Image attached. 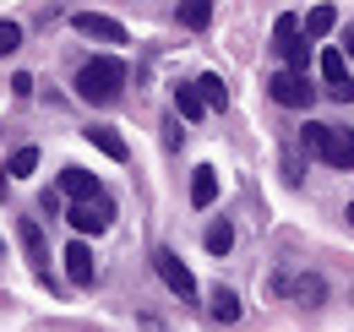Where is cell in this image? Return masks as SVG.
<instances>
[{"label":"cell","instance_id":"cell-14","mask_svg":"<svg viewBox=\"0 0 354 332\" xmlns=\"http://www.w3.org/2000/svg\"><path fill=\"white\" fill-rule=\"evenodd\" d=\"M60 261H66V278H71V284H93V250L82 246V240H71Z\"/></svg>","mask_w":354,"mask_h":332},{"label":"cell","instance_id":"cell-13","mask_svg":"<svg viewBox=\"0 0 354 332\" xmlns=\"http://www.w3.org/2000/svg\"><path fill=\"white\" fill-rule=\"evenodd\" d=\"M60 191H66L77 208H82V202H93V196H104V191H98V180H93L88 169H66V174H60Z\"/></svg>","mask_w":354,"mask_h":332},{"label":"cell","instance_id":"cell-18","mask_svg":"<svg viewBox=\"0 0 354 332\" xmlns=\"http://www.w3.org/2000/svg\"><path fill=\"white\" fill-rule=\"evenodd\" d=\"M202 109H207V104L196 98V87H175V115L180 120H202Z\"/></svg>","mask_w":354,"mask_h":332},{"label":"cell","instance_id":"cell-16","mask_svg":"<svg viewBox=\"0 0 354 332\" xmlns=\"http://www.w3.org/2000/svg\"><path fill=\"white\" fill-rule=\"evenodd\" d=\"M196 98H202L207 109H223V104H229V87H223V77H213V71H207V77H196Z\"/></svg>","mask_w":354,"mask_h":332},{"label":"cell","instance_id":"cell-4","mask_svg":"<svg viewBox=\"0 0 354 332\" xmlns=\"http://www.w3.org/2000/svg\"><path fill=\"white\" fill-rule=\"evenodd\" d=\"M267 93H272L283 109H310V98H316L310 77H300V71H272V77H267Z\"/></svg>","mask_w":354,"mask_h":332},{"label":"cell","instance_id":"cell-20","mask_svg":"<svg viewBox=\"0 0 354 332\" xmlns=\"http://www.w3.org/2000/svg\"><path fill=\"white\" fill-rule=\"evenodd\" d=\"M229 246H234V229H229V223H213V229H207V250H213V256H229Z\"/></svg>","mask_w":354,"mask_h":332},{"label":"cell","instance_id":"cell-7","mask_svg":"<svg viewBox=\"0 0 354 332\" xmlns=\"http://www.w3.org/2000/svg\"><path fill=\"white\" fill-rule=\"evenodd\" d=\"M153 267H158V278H164L180 299H191V294H196V278H191V267L180 261L175 250H153Z\"/></svg>","mask_w":354,"mask_h":332},{"label":"cell","instance_id":"cell-5","mask_svg":"<svg viewBox=\"0 0 354 332\" xmlns=\"http://www.w3.org/2000/svg\"><path fill=\"white\" fill-rule=\"evenodd\" d=\"M322 87H327V98H338V104L354 98V77H349L344 49H322Z\"/></svg>","mask_w":354,"mask_h":332},{"label":"cell","instance_id":"cell-11","mask_svg":"<svg viewBox=\"0 0 354 332\" xmlns=\"http://www.w3.org/2000/svg\"><path fill=\"white\" fill-rule=\"evenodd\" d=\"M213 202H218V169H191V208H213Z\"/></svg>","mask_w":354,"mask_h":332},{"label":"cell","instance_id":"cell-17","mask_svg":"<svg viewBox=\"0 0 354 332\" xmlns=\"http://www.w3.org/2000/svg\"><path fill=\"white\" fill-rule=\"evenodd\" d=\"M333 22H338V11H333V6H316L310 17H300V28H306L310 39H322V33H333Z\"/></svg>","mask_w":354,"mask_h":332},{"label":"cell","instance_id":"cell-19","mask_svg":"<svg viewBox=\"0 0 354 332\" xmlns=\"http://www.w3.org/2000/svg\"><path fill=\"white\" fill-rule=\"evenodd\" d=\"M33 169H39V147H17V153H11V164H6V174H17V180H22V174H33Z\"/></svg>","mask_w":354,"mask_h":332},{"label":"cell","instance_id":"cell-9","mask_svg":"<svg viewBox=\"0 0 354 332\" xmlns=\"http://www.w3.org/2000/svg\"><path fill=\"white\" fill-rule=\"evenodd\" d=\"M17 240H22V250H28L33 273L49 284V246H44V229H39V218H22V223H17Z\"/></svg>","mask_w":354,"mask_h":332},{"label":"cell","instance_id":"cell-8","mask_svg":"<svg viewBox=\"0 0 354 332\" xmlns=\"http://www.w3.org/2000/svg\"><path fill=\"white\" fill-rule=\"evenodd\" d=\"M71 28H77L82 39H98V44H126V28H120L115 17H98V11H77Z\"/></svg>","mask_w":354,"mask_h":332},{"label":"cell","instance_id":"cell-22","mask_svg":"<svg viewBox=\"0 0 354 332\" xmlns=\"http://www.w3.org/2000/svg\"><path fill=\"white\" fill-rule=\"evenodd\" d=\"M17 49H22V28L0 17V55H17Z\"/></svg>","mask_w":354,"mask_h":332},{"label":"cell","instance_id":"cell-25","mask_svg":"<svg viewBox=\"0 0 354 332\" xmlns=\"http://www.w3.org/2000/svg\"><path fill=\"white\" fill-rule=\"evenodd\" d=\"M344 55H354V28H349V33H344Z\"/></svg>","mask_w":354,"mask_h":332},{"label":"cell","instance_id":"cell-21","mask_svg":"<svg viewBox=\"0 0 354 332\" xmlns=\"http://www.w3.org/2000/svg\"><path fill=\"white\" fill-rule=\"evenodd\" d=\"M180 22H185V28H207V22H213V6H207V0H196V6H185V11H180Z\"/></svg>","mask_w":354,"mask_h":332},{"label":"cell","instance_id":"cell-1","mask_svg":"<svg viewBox=\"0 0 354 332\" xmlns=\"http://www.w3.org/2000/svg\"><path fill=\"white\" fill-rule=\"evenodd\" d=\"M120 87H126V60H115V55H98L77 71V98H88V104L120 98Z\"/></svg>","mask_w":354,"mask_h":332},{"label":"cell","instance_id":"cell-3","mask_svg":"<svg viewBox=\"0 0 354 332\" xmlns=\"http://www.w3.org/2000/svg\"><path fill=\"white\" fill-rule=\"evenodd\" d=\"M272 49L283 55V71H300V77H306L310 44H306V28H300V17H295V11H283V17L272 22Z\"/></svg>","mask_w":354,"mask_h":332},{"label":"cell","instance_id":"cell-15","mask_svg":"<svg viewBox=\"0 0 354 332\" xmlns=\"http://www.w3.org/2000/svg\"><path fill=\"white\" fill-rule=\"evenodd\" d=\"M207 316H213L218 327H234V322H240V294L234 289H213L207 294Z\"/></svg>","mask_w":354,"mask_h":332},{"label":"cell","instance_id":"cell-10","mask_svg":"<svg viewBox=\"0 0 354 332\" xmlns=\"http://www.w3.org/2000/svg\"><path fill=\"white\" fill-rule=\"evenodd\" d=\"M272 289H278V294H295L300 305H322V299H327V284H322L316 273H306V278H295V284H289V278H272Z\"/></svg>","mask_w":354,"mask_h":332},{"label":"cell","instance_id":"cell-24","mask_svg":"<svg viewBox=\"0 0 354 332\" xmlns=\"http://www.w3.org/2000/svg\"><path fill=\"white\" fill-rule=\"evenodd\" d=\"M142 332H164V327H158V322H153V316H142Z\"/></svg>","mask_w":354,"mask_h":332},{"label":"cell","instance_id":"cell-6","mask_svg":"<svg viewBox=\"0 0 354 332\" xmlns=\"http://www.w3.org/2000/svg\"><path fill=\"white\" fill-rule=\"evenodd\" d=\"M66 223H71L77 234H104V229L115 223V202H109V196H93V202L66 212Z\"/></svg>","mask_w":354,"mask_h":332},{"label":"cell","instance_id":"cell-12","mask_svg":"<svg viewBox=\"0 0 354 332\" xmlns=\"http://www.w3.org/2000/svg\"><path fill=\"white\" fill-rule=\"evenodd\" d=\"M88 142L104 153V158H115V164H126V153H131V147H126V136H120L115 125H88Z\"/></svg>","mask_w":354,"mask_h":332},{"label":"cell","instance_id":"cell-26","mask_svg":"<svg viewBox=\"0 0 354 332\" xmlns=\"http://www.w3.org/2000/svg\"><path fill=\"white\" fill-rule=\"evenodd\" d=\"M344 218H349V223H354V202H349V212H344Z\"/></svg>","mask_w":354,"mask_h":332},{"label":"cell","instance_id":"cell-23","mask_svg":"<svg viewBox=\"0 0 354 332\" xmlns=\"http://www.w3.org/2000/svg\"><path fill=\"white\" fill-rule=\"evenodd\" d=\"M11 93H17V98H28V93H33V77H28V71H17V77H11Z\"/></svg>","mask_w":354,"mask_h":332},{"label":"cell","instance_id":"cell-2","mask_svg":"<svg viewBox=\"0 0 354 332\" xmlns=\"http://www.w3.org/2000/svg\"><path fill=\"white\" fill-rule=\"evenodd\" d=\"M300 142H306L316 158H327L333 169H354V131H344V125H322V120H310L306 131H300Z\"/></svg>","mask_w":354,"mask_h":332}]
</instances>
